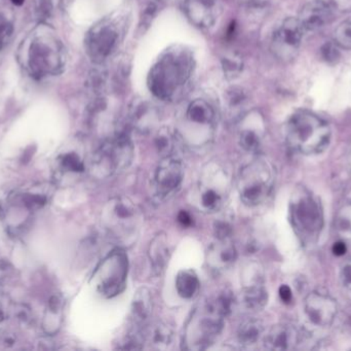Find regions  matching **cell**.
<instances>
[{
  "instance_id": "23",
  "label": "cell",
  "mask_w": 351,
  "mask_h": 351,
  "mask_svg": "<svg viewBox=\"0 0 351 351\" xmlns=\"http://www.w3.org/2000/svg\"><path fill=\"white\" fill-rule=\"evenodd\" d=\"M237 258V249L230 239H217L208 251V264L210 269L222 271L230 267Z\"/></svg>"
},
{
  "instance_id": "28",
  "label": "cell",
  "mask_w": 351,
  "mask_h": 351,
  "mask_svg": "<svg viewBox=\"0 0 351 351\" xmlns=\"http://www.w3.org/2000/svg\"><path fill=\"white\" fill-rule=\"evenodd\" d=\"M145 343L156 350H167L174 341V331L170 325L164 321L147 325L144 329Z\"/></svg>"
},
{
  "instance_id": "40",
  "label": "cell",
  "mask_w": 351,
  "mask_h": 351,
  "mask_svg": "<svg viewBox=\"0 0 351 351\" xmlns=\"http://www.w3.org/2000/svg\"><path fill=\"white\" fill-rule=\"evenodd\" d=\"M340 280L346 288L351 290V261L344 264L340 271Z\"/></svg>"
},
{
  "instance_id": "39",
  "label": "cell",
  "mask_w": 351,
  "mask_h": 351,
  "mask_svg": "<svg viewBox=\"0 0 351 351\" xmlns=\"http://www.w3.org/2000/svg\"><path fill=\"white\" fill-rule=\"evenodd\" d=\"M215 235L217 239H231L232 227L228 223L220 220L215 225Z\"/></svg>"
},
{
  "instance_id": "42",
  "label": "cell",
  "mask_w": 351,
  "mask_h": 351,
  "mask_svg": "<svg viewBox=\"0 0 351 351\" xmlns=\"http://www.w3.org/2000/svg\"><path fill=\"white\" fill-rule=\"evenodd\" d=\"M278 295H280V300L286 304H289L293 300L292 290H291L290 286H286V284H282L280 286V290H278Z\"/></svg>"
},
{
  "instance_id": "30",
  "label": "cell",
  "mask_w": 351,
  "mask_h": 351,
  "mask_svg": "<svg viewBox=\"0 0 351 351\" xmlns=\"http://www.w3.org/2000/svg\"><path fill=\"white\" fill-rule=\"evenodd\" d=\"M176 290L178 295L185 300H192L197 296L200 282L193 270H182L176 278Z\"/></svg>"
},
{
  "instance_id": "41",
  "label": "cell",
  "mask_w": 351,
  "mask_h": 351,
  "mask_svg": "<svg viewBox=\"0 0 351 351\" xmlns=\"http://www.w3.org/2000/svg\"><path fill=\"white\" fill-rule=\"evenodd\" d=\"M177 220L184 228H190V227L193 225V218H192V216H190L187 212H185V210H181V212L178 214Z\"/></svg>"
},
{
  "instance_id": "32",
  "label": "cell",
  "mask_w": 351,
  "mask_h": 351,
  "mask_svg": "<svg viewBox=\"0 0 351 351\" xmlns=\"http://www.w3.org/2000/svg\"><path fill=\"white\" fill-rule=\"evenodd\" d=\"M208 305L218 313L221 317H230L234 307V297L230 291H223L219 293L216 296L210 298V300L206 301Z\"/></svg>"
},
{
  "instance_id": "14",
  "label": "cell",
  "mask_w": 351,
  "mask_h": 351,
  "mask_svg": "<svg viewBox=\"0 0 351 351\" xmlns=\"http://www.w3.org/2000/svg\"><path fill=\"white\" fill-rule=\"evenodd\" d=\"M183 177L184 170L181 160L174 155L164 157L156 168L154 177L158 197L162 199L171 197L181 187Z\"/></svg>"
},
{
  "instance_id": "43",
  "label": "cell",
  "mask_w": 351,
  "mask_h": 351,
  "mask_svg": "<svg viewBox=\"0 0 351 351\" xmlns=\"http://www.w3.org/2000/svg\"><path fill=\"white\" fill-rule=\"evenodd\" d=\"M12 33V27L3 21H0V47L3 45L4 41L10 36Z\"/></svg>"
},
{
  "instance_id": "10",
  "label": "cell",
  "mask_w": 351,
  "mask_h": 351,
  "mask_svg": "<svg viewBox=\"0 0 351 351\" xmlns=\"http://www.w3.org/2000/svg\"><path fill=\"white\" fill-rule=\"evenodd\" d=\"M128 272L129 258L123 247H117L100 262L93 274V284L101 296L114 298L125 291Z\"/></svg>"
},
{
  "instance_id": "21",
  "label": "cell",
  "mask_w": 351,
  "mask_h": 351,
  "mask_svg": "<svg viewBox=\"0 0 351 351\" xmlns=\"http://www.w3.org/2000/svg\"><path fill=\"white\" fill-rule=\"evenodd\" d=\"M333 10V6L327 0H315L302 8L299 21L305 31H317L331 22Z\"/></svg>"
},
{
  "instance_id": "5",
  "label": "cell",
  "mask_w": 351,
  "mask_h": 351,
  "mask_svg": "<svg viewBox=\"0 0 351 351\" xmlns=\"http://www.w3.org/2000/svg\"><path fill=\"white\" fill-rule=\"evenodd\" d=\"M143 220L141 210L127 197L109 200L102 212V224L107 234L123 249L136 243Z\"/></svg>"
},
{
  "instance_id": "31",
  "label": "cell",
  "mask_w": 351,
  "mask_h": 351,
  "mask_svg": "<svg viewBox=\"0 0 351 351\" xmlns=\"http://www.w3.org/2000/svg\"><path fill=\"white\" fill-rule=\"evenodd\" d=\"M264 333V326L261 321L256 319H245L237 329V340L243 346H255Z\"/></svg>"
},
{
  "instance_id": "36",
  "label": "cell",
  "mask_w": 351,
  "mask_h": 351,
  "mask_svg": "<svg viewBox=\"0 0 351 351\" xmlns=\"http://www.w3.org/2000/svg\"><path fill=\"white\" fill-rule=\"evenodd\" d=\"M334 41L342 49H351V21L342 22L336 28Z\"/></svg>"
},
{
  "instance_id": "12",
  "label": "cell",
  "mask_w": 351,
  "mask_h": 351,
  "mask_svg": "<svg viewBox=\"0 0 351 351\" xmlns=\"http://www.w3.org/2000/svg\"><path fill=\"white\" fill-rule=\"evenodd\" d=\"M304 32L299 19H286L272 34L270 51L274 57L282 62L294 60L298 55Z\"/></svg>"
},
{
  "instance_id": "34",
  "label": "cell",
  "mask_w": 351,
  "mask_h": 351,
  "mask_svg": "<svg viewBox=\"0 0 351 351\" xmlns=\"http://www.w3.org/2000/svg\"><path fill=\"white\" fill-rule=\"evenodd\" d=\"M222 68L228 80H234L243 70V59L239 53H228L222 58Z\"/></svg>"
},
{
  "instance_id": "27",
  "label": "cell",
  "mask_w": 351,
  "mask_h": 351,
  "mask_svg": "<svg viewBox=\"0 0 351 351\" xmlns=\"http://www.w3.org/2000/svg\"><path fill=\"white\" fill-rule=\"evenodd\" d=\"M148 257L156 275L164 273L170 260V247L166 233L160 232L154 236L148 249Z\"/></svg>"
},
{
  "instance_id": "9",
  "label": "cell",
  "mask_w": 351,
  "mask_h": 351,
  "mask_svg": "<svg viewBox=\"0 0 351 351\" xmlns=\"http://www.w3.org/2000/svg\"><path fill=\"white\" fill-rule=\"evenodd\" d=\"M274 185V167L263 159H257L245 165L237 181L241 201L247 206L263 203L271 193Z\"/></svg>"
},
{
  "instance_id": "2",
  "label": "cell",
  "mask_w": 351,
  "mask_h": 351,
  "mask_svg": "<svg viewBox=\"0 0 351 351\" xmlns=\"http://www.w3.org/2000/svg\"><path fill=\"white\" fill-rule=\"evenodd\" d=\"M53 194L51 183H38L12 192L1 206V220L12 235L22 233Z\"/></svg>"
},
{
  "instance_id": "13",
  "label": "cell",
  "mask_w": 351,
  "mask_h": 351,
  "mask_svg": "<svg viewBox=\"0 0 351 351\" xmlns=\"http://www.w3.org/2000/svg\"><path fill=\"white\" fill-rule=\"evenodd\" d=\"M63 64V49L55 39H37L30 49V67L35 76L56 73Z\"/></svg>"
},
{
  "instance_id": "26",
  "label": "cell",
  "mask_w": 351,
  "mask_h": 351,
  "mask_svg": "<svg viewBox=\"0 0 351 351\" xmlns=\"http://www.w3.org/2000/svg\"><path fill=\"white\" fill-rule=\"evenodd\" d=\"M249 94L241 87H231L224 94L225 113L230 121L237 122L247 113Z\"/></svg>"
},
{
  "instance_id": "29",
  "label": "cell",
  "mask_w": 351,
  "mask_h": 351,
  "mask_svg": "<svg viewBox=\"0 0 351 351\" xmlns=\"http://www.w3.org/2000/svg\"><path fill=\"white\" fill-rule=\"evenodd\" d=\"M64 306L65 302L60 295H55L49 299L43 321V331L47 335H55L59 332L63 321Z\"/></svg>"
},
{
  "instance_id": "3",
  "label": "cell",
  "mask_w": 351,
  "mask_h": 351,
  "mask_svg": "<svg viewBox=\"0 0 351 351\" xmlns=\"http://www.w3.org/2000/svg\"><path fill=\"white\" fill-rule=\"evenodd\" d=\"M331 135L327 122L309 111H298L286 125L289 148L305 156L323 152L329 146Z\"/></svg>"
},
{
  "instance_id": "18",
  "label": "cell",
  "mask_w": 351,
  "mask_h": 351,
  "mask_svg": "<svg viewBox=\"0 0 351 351\" xmlns=\"http://www.w3.org/2000/svg\"><path fill=\"white\" fill-rule=\"evenodd\" d=\"M53 177L60 185H67L86 171V162L80 152L73 150L60 152L53 161Z\"/></svg>"
},
{
  "instance_id": "25",
  "label": "cell",
  "mask_w": 351,
  "mask_h": 351,
  "mask_svg": "<svg viewBox=\"0 0 351 351\" xmlns=\"http://www.w3.org/2000/svg\"><path fill=\"white\" fill-rule=\"evenodd\" d=\"M243 301L247 309L260 311L268 302V294L264 286L263 275L258 272L255 278H250L243 290Z\"/></svg>"
},
{
  "instance_id": "24",
  "label": "cell",
  "mask_w": 351,
  "mask_h": 351,
  "mask_svg": "<svg viewBox=\"0 0 351 351\" xmlns=\"http://www.w3.org/2000/svg\"><path fill=\"white\" fill-rule=\"evenodd\" d=\"M154 310V299L147 288H141L134 295L131 308V328L145 329Z\"/></svg>"
},
{
  "instance_id": "33",
  "label": "cell",
  "mask_w": 351,
  "mask_h": 351,
  "mask_svg": "<svg viewBox=\"0 0 351 351\" xmlns=\"http://www.w3.org/2000/svg\"><path fill=\"white\" fill-rule=\"evenodd\" d=\"M176 141V134L170 128H162L156 134V148L162 157L172 156L174 152Z\"/></svg>"
},
{
  "instance_id": "1",
  "label": "cell",
  "mask_w": 351,
  "mask_h": 351,
  "mask_svg": "<svg viewBox=\"0 0 351 351\" xmlns=\"http://www.w3.org/2000/svg\"><path fill=\"white\" fill-rule=\"evenodd\" d=\"M195 67V57L189 47L171 45L150 69L148 89L160 100H177L189 88Z\"/></svg>"
},
{
  "instance_id": "35",
  "label": "cell",
  "mask_w": 351,
  "mask_h": 351,
  "mask_svg": "<svg viewBox=\"0 0 351 351\" xmlns=\"http://www.w3.org/2000/svg\"><path fill=\"white\" fill-rule=\"evenodd\" d=\"M336 230L342 238L351 240V206L344 207L338 214Z\"/></svg>"
},
{
  "instance_id": "4",
  "label": "cell",
  "mask_w": 351,
  "mask_h": 351,
  "mask_svg": "<svg viewBox=\"0 0 351 351\" xmlns=\"http://www.w3.org/2000/svg\"><path fill=\"white\" fill-rule=\"evenodd\" d=\"M130 19L128 10H117L90 29L84 43L93 62L103 64L117 53L127 35Z\"/></svg>"
},
{
  "instance_id": "11",
  "label": "cell",
  "mask_w": 351,
  "mask_h": 351,
  "mask_svg": "<svg viewBox=\"0 0 351 351\" xmlns=\"http://www.w3.org/2000/svg\"><path fill=\"white\" fill-rule=\"evenodd\" d=\"M228 177L219 166L208 167L198 185V204L206 212L221 210L226 199Z\"/></svg>"
},
{
  "instance_id": "44",
  "label": "cell",
  "mask_w": 351,
  "mask_h": 351,
  "mask_svg": "<svg viewBox=\"0 0 351 351\" xmlns=\"http://www.w3.org/2000/svg\"><path fill=\"white\" fill-rule=\"evenodd\" d=\"M332 251H333L334 255L337 256V257H342L348 251V247H346V242L343 240H340L334 243Z\"/></svg>"
},
{
  "instance_id": "8",
  "label": "cell",
  "mask_w": 351,
  "mask_h": 351,
  "mask_svg": "<svg viewBox=\"0 0 351 351\" xmlns=\"http://www.w3.org/2000/svg\"><path fill=\"white\" fill-rule=\"evenodd\" d=\"M224 319L206 302L194 309L185 326L182 340L184 350H208L222 333Z\"/></svg>"
},
{
  "instance_id": "7",
  "label": "cell",
  "mask_w": 351,
  "mask_h": 351,
  "mask_svg": "<svg viewBox=\"0 0 351 351\" xmlns=\"http://www.w3.org/2000/svg\"><path fill=\"white\" fill-rule=\"evenodd\" d=\"M133 141L128 131L117 132L107 138L90 161V170L99 179H107L129 168L133 162Z\"/></svg>"
},
{
  "instance_id": "16",
  "label": "cell",
  "mask_w": 351,
  "mask_h": 351,
  "mask_svg": "<svg viewBox=\"0 0 351 351\" xmlns=\"http://www.w3.org/2000/svg\"><path fill=\"white\" fill-rule=\"evenodd\" d=\"M184 12L192 25L210 29L216 24L222 12L221 0H184Z\"/></svg>"
},
{
  "instance_id": "17",
  "label": "cell",
  "mask_w": 351,
  "mask_h": 351,
  "mask_svg": "<svg viewBox=\"0 0 351 351\" xmlns=\"http://www.w3.org/2000/svg\"><path fill=\"white\" fill-rule=\"evenodd\" d=\"M184 121L188 128L204 130L210 135L216 126L217 115L214 105L204 98H195L188 103Z\"/></svg>"
},
{
  "instance_id": "19",
  "label": "cell",
  "mask_w": 351,
  "mask_h": 351,
  "mask_svg": "<svg viewBox=\"0 0 351 351\" xmlns=\"http://www.w3.org/2000/svg\"><path fill=\"white\" fill-rule=\"evenodd\" d=\"M239 123L241 124L239 141L241 148L245 152L253 154L259 152L264 133L263 119L261 115L257 111H251L245 113Z\"/></svg>"
},
{
  "instance_id": "37",
  "label": "cell",
  "mask_w": 351,
  "mask_h": 351,
  "mask_svg": "<svg viewBox=\"0 0 351 351\" xmlns=\"http://www.w3.org/2000/svg\"><path fill=\"white\" fill-rule=\"evenodd\" d=\"M12 301L4 293L0 292V335L12 315Z\"/></svg>"
},
{
  "instance_id": "20",
  "label": "cell",
  "mask_w": 351,
  "mask_h": 351,
  "mask_svg": "<svg viewBox=\"0 0 351 351\" xmlns=\"http://www.w3.org/2000/svg\"><path fill=\"white\" fill-rule=\"evenodd\" d=\"M302 340V333L295 326L278 324L264 336V346L269 350H292L301 344Z\"/></svg>"
},
{
  "instance_id": "38",
  "label": "cell",
  "mask_w": 351,
  "mask_h": 351,
  "mask_svg": "<svg viewBox=\"0 0 351 351\" xmlns=\"http://www.w3.org/2000/svg\"><path fill=\"white\" fill-rule=\"evenodd\" d=\"M338 47H338L335 41L334 43H325L321 49L322 56H323L324 59L329 62V63L337 61L340 57V52Z\"/></svg>"
},
{
  "instance_id": "15",
  "label": "cell",
  "mask_w": 351,
  "mask_h": 351,
  "mask_svg": "<svg viewBox=\"0 0 351 351\" xmlns=\"http://www.w3.org/2000/svg\"><path fill=\"white\" fill-rule=\"evenodd\" d=\"M305 315L313 325L328 328L335 321L338 313V304L330 295L321 292H311L304 302Z\"/></svg>"
},
{
  "instance_id": "22",
  "label": "cell",
  "mask_w": 351,
  "mask_h": 351,
  "mask_svg": "<svg viewBox=\"0 0 351 351\" xmlns=\"http://www.w3.org/2000/svg\"><path fill=\"white\" fill-rule=\"evenodd\" d=\"M160 121V113L152 103L146 100L134 102L130 109L129 123L131 127L141 133L152 131Z\"/></svg>"
},
{
  "instance_id": "45",
  "label": "cell",
  "mask_w": 351,
  "mask_h": 351,
  "mask_svg": "<svg viewBox=\"0 0 351 351\" xmlns=\"http://www.w3.org/2000/svg\"><path fill=\"white\" fill-rule=\"evenodd\" d=\"M12 3L16 4V5H22L24 3L25 0H10Z\"/></svg>"
},
{
  "instance_id": "6",
  "label": "cell",
  "mask_w": 351,
  "mask_h": 351,
  "mask_svg": "<svg viewBox=\"0 0 351 351\" xmlns=\"http://www.w3.org/2000/svg\"><path fill=\"white\" fill-rule=\"evenodd\" d=\"M290 218L295 232L305 245L317 242L324 228L319 200L306 188H297L290 201Z\"/></svg>"
}]
</instances>
